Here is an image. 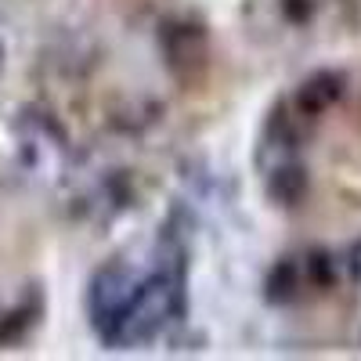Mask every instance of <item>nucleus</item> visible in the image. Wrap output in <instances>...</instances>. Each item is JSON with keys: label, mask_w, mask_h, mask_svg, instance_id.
<instances>
[{"label": "nucleus", "mask_w": 361, "mask_h": 361, "mask_svg": "<svg viewBox=\"0 0 361 361\" xmlns=\"http://www.w3.org/2000/svg\"><path fill=\"white\" fill-rule=\"evenodd\" d=\"M188 314V279L170 275V271H152L148 279H141L137 293L130 296V304L123 307L102 343L109 350H134L148 340H156L166 325L180 322Z\"/></svg>", "instance_id": "obj_1"}, {"label": "nucleus", "mask_w": 361, "mask_h": 361, "mask_svg": "<svg viewBox=\"0 0 361 361\" xmlns=\"http://www.w3.org/2000/svg\"><path fill=\"white\" fill-rule=\"evenodd\" d=\"M18 166L40 185H62L73 170V141L66 127L44 109H22L15 119Z\"/></svg>", "instance_id": "obj_2"}, {"label": "nucleus", "mask_w": 361, "mask_h": 361, "mask_svg": "<svg viewBox=\"0 0 361 361\" xmlns=\"http://www.w3.org/2000/svg\"><path fill=\"white\" fill-rule=\"evenodd\" d=\"M137 286H141V275L123 260H109L90 275V282H87V318L94 325L98 340L109 333V325L123 314V307L130 304Z\"/></svg>", "instance_id": "obj_3"}, {"label": "nucleus", "mask_w": 361, "mask_h": 361, "mask_svg": "<svg viewBox=\"0 0 361 361\" xmlns=\"http://www.w3.org/2000/svg\"><path fill=\"white\" fill-rule=\"evenodd\" d=\"M159 47L166 58V69L180 80H192L206 69L209 29L195 15H173L159 25Z\"/></svg>", "instance_id": "obj_4"}, {"label": "nucleus", "mask_w": 361, "mask_h": 361, "mask_svg": "<svg viewBox=\"0 0 361 361\" xmlns=\"http://www.w3.org/2000/svg\"><path fill=\"white\" fill-rule=\"evenodd\" d=\"M347 87H350V80H347L343 69H318V73H311L304 83L296 87L293 105L304 112V116L318 119L322 112H329V109H333V105L347 94Z\"/></svg>", "instance_id": "obj_5"}, {"label": "nucleus", "mask_w": 361, "mask_h": 361, "mask_svg": "<svg viewBox=\"0 0 361 361\" xmlns=\"http://www.w3.org/2000/svg\"><path fill=\"white\" fill-rule=\"evenodd\" d=\"M307 192H311V173H307L304 163H296V159L279 163L275 170H271V177H267V199L275 206H282V209L300 206L307 199Z\"/></svg>", "instance_id": "obj_6"}, {"label": "nucleus", "mask_w": 361, "mask_h": 361, "mask_svg": "<svg viewBox=\"0 0 361 361\" xmlns=\"http://www.w3.org/2000/svg\"><path fill=\"white\" fill-rule=\"evenodd\" d=\"M40 314H44V296H40V289H33V293L22 300V304H15L11 311L0 314V347L22 343L37 329Z\"/></svg>", "instance_id": "obj_7"}, {"label": "nucleus", "mask_w": 361, "mask_h": 361, "mask_svg": "<svg viewBox=\"0 0 361 361\" xmlns=\"http://www.w3.org/2000/svg\"><path fill=\"white\" fill-rule=\"evenodd\" d=\"M296 293H300V264L293 257L275 260L271 271H267V279H264V300L282 307V304H289V300H296Z\"/></svg>", "instance_id": "obj_8"}, {"label": "nucleus", "mask_w": 361, "mask_h": 361, "mask_svg": "<svg viewBox=\"0 0 361 361\" xmlns=\"http://www.w3.org/2000/svg\"><path fill=\"white\" fill-rule=\"evenodd\" d=\"M307 279H311L318 289H333L336 279H340L333 253H329V250H311V253H307Z\"/></svg>", "instance_id": "obj_9"}, {"label": "nucleus", "mask_w": 361, "mask_h": 361, "mask_svg": "<svg viewBox=\"0 0 361 361\" xmlns=\"http://www.w3.org/2000/svg\"><path fill=\"white\" fill-rule=\"evenodd\" d=\"M314 8H318V0H282V15L293 25H307L314 18Z\"/></svg>", "instance_id": "obj_10"}, {"label": "nucleus", "mask_w": 361, "mask_h": 361, "mask_svg": "<svg viewBox=\"0 0 361 361\" xmlns=\"http://www.w3.org/2000/svg\"><path fill=\"white\" fill-rule=\"evenodd\" d=\"M347 271L354 275V282H361V238L350 246V253H347Z\"/></svg>", "instance_id": "obj_11"}, {"label": "nucleus", "mask_w": 361, "mask_h": 361, "mask_svg": "<svg viewBox=\"0 0 361 361\" xmlns=\"http://www.w3.org/2000/svg\"><path fill=\"white\" fill-rule=\"evenodd\" d=\"M0 69H4V47H0Z\"/></svg>", "instance_id": "obj_12"}]
</instances>
